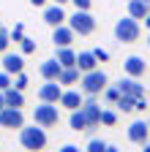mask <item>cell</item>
<instances>
[{
    "mask_svg": "<svg viewBox=\"0 0 150 152\" xmlns=\"http://www.w3.org/2000/svg\"><path fill=\"white\" fill-rule=\"evenodd\" d=\"M93 54H96V60H98V63H106V60H109V52L101 49V46H98V49H93Z\"/></svg>",
    "mask_w": 150,
    "mask_h": 152,
    "instance_id": "cell-32",
    "label": "cell"
},
{
    "mask_svg": "<svg viewBox=\"0 0 150 152\" xmlns=\"http://www.w3.org/2000/svg\"><path fill=\"white\" fill-rule=\"evenodd\" d=\"M71 3L77 6L79 11H90V3H93V0H71Z\"/></svg>",
    "mask_w": 150,
    "mask_h": 152,
    "instance_id": "cell-33",
    "label": "cell"
},
{
    "mask_svg": "<svg viewBox=\"0 0 150 152\" xmlns=\"http://www.w3.org/2000/svg\"><path fill=\"white\" fill-rule=\"evenodd\" d=\"M139 35H142L139 19H134V16L117 19V25H115V38H117L120 44H134V41H139Z\"/></svg>",
    "mask_w": 150,
    "mask_h": 152,
    "instance_id": "cell-3",
    "label": "cell"
},
{
    "mask_svg": "<svg viewBox=\"0 0 150 152\" xmlns=\"http://www.w3.org/2000/svg\"><path fill=\"white\" fill-rule=\"evenodd\" d=\"M147 14H150V0H128V16L142 22Z\"/></svg>",
    "mask_w": 150,
    "mask_h": 152,
    "instance_id": "cell-18",
    "label": "cell"
},
{
    "mask_svg": "<svg viewBox=\"0 0 150 152\" xmlns=\"http://www.w3.org/2000/svg\"><path fill=\"white\" fill-rule=\"evenodd\" d=\"M14 87H16V90H22V92L27 90V76H25L22 71H19V73H14Z\"/></svg>",
    "mask_w": 150,
    "mask_h": 152,
    "instance_id": "cell-28",
    "label": "cell"
},
{
    "mask_svg": "<svg viewBox=\"0 0 150 152\" xmlns=\"http://www.w3.org/2000/svg\"><path fill=\"white\" fill-rule=\"evenodd\" d=\"M8 35H11V41H22V38H25V27L22 25H14V30Z\"/></svg>",
    "mask_w": 150,
    "mask_h": 152,
    "instance_id": "cell-31",
    "label": "cell"
},
{
    "mask_svg": "<svg viewBox=\"0 0 150 152\" xmlns=\"http://www.w3.org/2000/svg\"><path fill=\"white\" fill-rule=\"evenodd\" d=\"M30 6H35V8H41V6H47V0H30Z\"/></svg>",
    "mask_w": 150,
    "mask_h": 152,
    "instance_id": "cell-35",
    "label": "cell"
},
{
    "mask_svg": "<svg viewBox=\"0 0 150 152\" xmlns=\"http://www.w3.org/2000/svg\"><path fill=\"white\" fill-rule=\"evenodd\" d=\"M11 84H14V76L6 73V71H0V90H6V87H11Z\"/></svg>",
    "mask_w": 150,
    "mask_h": 152,
    "instance_id": "cell-30",
    "label": "cell"
},
{
    "mask_svg": "<svg viewBox=\"0 0 150 152\" xmlns=\"http://www.w3.org/2000/svg\"><path fill=\"white\" fill-rule=\"evenodd\" d=\"M117 87L123 95H131V98H142L145 95V84H139V79H134V76H123L117 82Z\"/></svg>",
    "mask_w": 150,
    "mask_h": 152,
    "instance_id": "cell-12",
    "label": "cell"
},
{
    "mask_svg": "<svg viewBox=\"0 0 150 152\" xmlns=\"http://www.w3.org/2000/svg\"><path fill=\"white\" fill-rule=\"evenodd\" d=\"M25 125V114L22 109H14V106H3L0 109V128H8V130H19Z\"/></svg>",
    "mask_w": 150,
    "mask_h": 152,
    "instance_id": "cell-6",
    "label": "cell"
},
{
    "mask_svg": "<svg viewBox=\"0 0 150 152\" xmlns=\"http://www.w3.org/2000/svg\"><path fill=\"white\" fill-rule=\"evenodd\" d=\"M79 76H82V71H79L77 65H66V68H60L58 82H60L63 87H71V84H79Z\"/></svg>",
    "mask_w": 150,
    "mask_h": 152,
    "instance_id": "cell-16",
    "label": "cell"
},
{
    "mask_svg": "<svg viewBox=\"0 0 150 152\" xmlns=\"http://www.w3.org/2000/svg\"><path fill=\"white\" fill-rule=\"evenodd\" d=\"M106 84H109V79H106V73L101 68L85 71L79 76V90H82V95H98V92H104Z\"/></svg>",
    "mask_w": 150,
    "mask_h": 152,
    "instance_id": "cell-2",
    "label": "cell"
},
{
    "mask_svg": "<svg viewBox=\"0 0 150 152\" xmlns=\"http://www.w3.org/2000/svg\"><path fill=\"white\" fill-rule=\"evenodd\" d=\"M147 136H150V122L137 120V122H131V125H128V141H134V144H145Z\"/></svg>",
    "mask_w": 150,
    "mask_h": 152,
    "instance_id": "cell-10",
    "label": "cell"
},
{
    "mask_svg": "<svg viewBox=\"0 0 150 152\" xmlns=\"http://www.w3.org/2000/svg\"><path fill=\"white\" fill-rule=\"evenodd\" d=\"M85 149H87V152H104V149H106V141H101V139H90Z\"/></svg>",
    "mask_w": 150,
    "mask_h": 152,
    "instance_id": "cell-26",
    "label": "cell"
},
{
    "mask_svg": "<svg viewBox=\"0 0 150 152\" xmlns=\"http://www.w3.org/2000/svg\"><path fill=\"white\" fill-rule=\"evenodd\" d=\"M60 95H63V84L60 82H47V84L38 87V101H44V103H58Z\"/></svg>",
    "mask_w": 150,
    "mask_h": 152,
    "instance_id": "cell-8",
    "label": "cell"
},
{
    "mask_svg": "<svg viewBox=\"0 0 150 152\" xmlns=\"http://www.w3.org/2000/svg\"><path fill=\"white\" fill-rule=\"evenodd\" d=\"M55 49H58L55 60H58L63 68H66V65H77V52H74L71 46H55Z\"/></svg>",
    "mask_w": 150,
    "mask_h": 152,
    "instance_id": "cell-20",
    "label": "cell"
},
{
    "mask_svg": "<svg viewBox=\"0 0 150 152\" xmlns=\"http://www.w3.org/2000/svg\"><path fill=\"white\" fill-rule=\"evenodd\" d=\"M55 3H60V6H63V3H68V0H55Z\"/></svg>",
    "mask_w": 150,
    "mask_h": 152,
    "instance_id": "cell-40",
    "label": "cell"
},
{
    "mask_svg": "<svg viewBox=\"0 0 150 152\" xmlns=\"http://www.w3.org/2000/svg\"><path fill=\"white\" fill-rule=\"evenodd\" d=\"M104 98H106L109 103H117V98H120V87H117V84H106V87H104Z\"/></svg>",
    "mask_w": 150,
    "mask_h": 152,
    "instance_id": "cell-23",
    "label": "cell"
},
{
    "mask_svg": "<svg viewBox=\"0 0 150 152\" xmlns=\"http://www.w3.org/2000/svg\"><path fill=\"white\" fill-rule=\"evenodd\" d=\"M123 71H126V76L139 79V76H145V71H147V63L142 60V57H137V54H128L123 60Z\"/></svg>",
    "mask_w": 150,
    "mask_h": 152,
    "instance_id": "cell-9",
    "label": "cell"
},
{
    "mask_svg": "<svg viewBox=\"0 0 150 152\" xmlns=\"http://www.w3.org/2000/svg\"><path fill=\"white\" fill-rule=\"evenodd\" d=\"M126 3H128V0H126Z\"/></svg>",
    "mask_w": 150,
    "mask_h": 152,
    "instance_id": "cell-42",
    "label": "cell"
},
{
    "mask_svg": "<svg viewBox=\"0 0 150 152\" xmlns=\"http://www.w3.org/2000/svg\"><path fill=\"white\" fill-rule=\"evenodd\" d=\"M77 68L85 73V71H93V68H98V60H96V54L93 52H79L77 54Z\"/></svg>",
    "mask_w": 150,
    "mask_h": 152,
    "instance_id": "cell-21",
    "label": "cell"
},
{
    "mask_svg": "<svg viewBox=\"0 0 150 152\" xmlns=\"http://www.w3.org/2000/svg\"><path fill=\"white\" fill-rule=\"evenodd\" d=\"M82 114H85V120H87V130L93 128H98L101 125V106L93 101V95H87V101H82Z\"/></svg>",
    "mask_w": 150,
    "mask_h": 152,
    "instance_id": "cell-7",
    "label": "cell"
},
{
    "mask_svg": "<svg viewBox=\"0 0 150 152\" xmlns=\"http://www.w3.org/2000/svg\"><path fill=\"white\" fill-rule=\"evenodd\" d=\"M6 106V98H3V90H0V109Z\"/></svg>",
    "mask_w": 150,
    "mask_h": 152,
    "instance_id": "cell-39",
    "label": "cell"
},
{
    "mask_svg": "<svg viewBox=\"0 0 150 152\" xmlns=\"http://www.w3.org/2000/svg\"><path fill=\"white\" fill-rule=\"evenodd\" d=\"M3 98H6V106H14V109H22V106H25V95H22V90H16L14 84L3 90Z\"/></svg>",
    "mask_w": 150,
    "mask_h": 152,
    "instance_id": "cell-19",
    "label": "cell"
},
{
    "mask_svg": "<svg viewBox=\"0 0 150 152\" xmlns=\"http://www.w3.org/2000/svg\"><path fill=\"white\" fill-rule=\"evenodd\" d=\"M147 46H150V33H147Z\"/></svg>",
    "mask_w": 150,
    "mask_h": 152,
    "instance_id": "cell-41",
    "label": "cell"
},
{
    "mask_svg": "<svg viewBox=\"0 0 150 152\" xmlns=\"http://www.w3.org/2000/svg\"><path fill=\"white\" fill-rule=\"evenodd\" d=\"M82 101H85V98H82V90H79V92H77V90H63V95H60V101H58V103L66 106V109L71 111V109H79Z\"/></svg>",
    "mask_w": 150,
    "mask_h": 152,
    "instance_id": "cell-17",
    "label": "cell"
},
{
    "mask_svg": "<svg viewBox=\"0 0 150 152\" xmlns=\"http://www.w3.org/2000/svg\"><path fill=\"white\" fill-rule=\"evenodd\" d=\"M139 147H142V152H150V144H147V141H145V144H139Z\"/></svg>",
    "mask_w": 150,
    "mask_h": 152,
    "instance_id": "cell-38",
    "label": "cell"
},
{
    "mask_svg": "<svg viewBox=\"0 0 150 152\" xmlns=\"http://www.w3.org/2000/svg\"><path fill=\"white\" fill-rule=\"evenodd\" d=\"M19 46H22V54H33L35 52V41H33V38H22V41H19Z\"/></svg>",
    "mask_w": 150,
    "mask_h": 152,
    "instance_id": "cell-27",
    "label": "cell"
},
{
    "mask_svg": "<svg viewBox=\"0 0 150 152\" xmlns=\"http://www.w3.org/2000/svg\"><path fill=\"white\" fill-rule=\"evenodd\" d=\"M8 44H11V35H8L3 27H0V54H3V52H8Z\"/></svg>",
    "mask_w": 150,
    "mask_h": 152,
    "instance_id": "cell-29",
    "label": "cell"
},
{
    "mask_svg": "<svg viewBox=\"0 0 150 152\" xmlns=\"http://www.w3.org/2000/svg\"><path fill=\"white\" fill-rule=\"evenodd\" d=\"M134 101H137V98H131V95H123V92H120L117 109H120V111H134Z\"/></svg>",
    "mask_w": 150,
    "mask_h": 152,
    "instance_id": "cell-24",
    "label": "cell"
},
{
    "mask_svg": "<svg viewBox=\"0 0 150 152\" xmlns=\"http://www.w3.org/2000/svg\"><path fill=\"white\" fill-rule=\"evenodd\" d=\"M19 144L25 147V149H30V152H41L44 147H47V128H41V125H35L33 122V128H19Z\"/></svg>",
    "mask_w": 150,
    "mask_h": 152,
    "instance_id": "cell-1",
    "label": "cell"
},
{
    "mask_svg": "<svg viewBox=\"0 0 150 152\" xmlns=\"http://www.w3.org/2000/svg\"><path fill=\"white\" fill-rule=\"evenodd\" d=\"M66 22H68V27L77 33V35H90L93 30H96V16H93L90 11H79L77 8Z\"/></svg>",
    "mask_w": 150,
    "mask_h": 152,
    "instance_id": "cell-5",
    "label": "cell"
},
{
    "mask_svg": "<svg viewBox=\"0 0 150 152\" xmlns=\"http://www.w3.org/2000/svg\"><path fill=\"white\" fill-rule=\"evenodd\" d=\"M66 11H63V6L60 3H55V6H49V8H44V22L49 25V27H58V25H63L66 22Z\"/></svg>",
    "mask_w": 150,
    "mask_h": 152,
    "instance_id": "cell-13",
    "label": "cell"
},
{
    "mask_svg": "<svg viewBox=\"0 0 150 152\" xmlns=\"http://www.w3.org/2000/svg\"><path fill=\"white\" fill-rule=\"evenodd\" d=\"M60 63L58 60H55V57H52V60H44L41 65H38V73L44 76V82H58V76H60Z\"/></svg>",
    "mask_w": 150,
    "mask_h": 152,
    "instance_id": "cell-14",
    "label": "cell"
},
{
    "mask_svg": "<svg viewBox=\"0 0 150 152\" xmlns=\"http://www.w3.org/2000/svg\"><path fill=\"white\" fill-rule=\"evenodd\" d=\"M58 152H82V149H79V147H74V144H63Z\"/></svg>",
    "mask_w": 150,
    "mask_h": 152,
    "instance_id": "cell-34",
    "label": "cell"
},
{
    "mask_svg": "<svg viewBox=\"0 0 150 152\" xmlns=\"http://www.w3.org/2000/svg\"><path fill=\"white\" fill-rule=\"evenodd\" d=\"M33 122L41 125V128H55L60 122V111H58V103H44L33 109Z\"/></svg>",
    "mask_w": 150,
    "mask_h": 152,
    "instance_id": "cell-4",
    "label": "cell"
},
{
    "mask_svg": "<svg viewBox=\"0 0 150 152\" xmlns=\"http://www.w3.org/2000/svg\"><path fill=\"white\" fill-rule=\"evenodd\" d=\"M101 125H106V128L117 125V114H115V111H109V109H101Z\"/></svg>",
    "mask_w": 150,
    "mask_h": 152,
    "instance_id": "cell-25",
    "label": "cell"
},
{
    "mask_svg": "<svg viewBox=\"0 0 150 152\" xmlns=\"http://www.w3.org/2000/svg\"><path fill=\"white\" fill-rule=\"evenodd\" d=\"M142 22H145V27H147V30H150V14H147V16H145V19H142Z\"/></svg>",
    "mask_w": 150,
    "mask_h": 152,
    "instance_id": "cell-36",
    "label": "cell"
},
{
    "mask_svg": "<svg viewBox=\"0 0 150 152\" xmlns=\"http://www.w3.org/2000/svg\"><path fill=\"white\" fill-rule=\"evenodd\" d=\"M104 152H120V149H117V147H109V144H106V149H104Z\"/></svg>",
    "mask_w": 150,
    "mask_h": 152,
    "instance_id": "cell-37",
    "label": "cell"
},
{
    "mask_svg": "<svg viewBox=\"0 0 150 152\" xmlns=\"http://www.w3.org/2000/svg\"><path fill=\"white\" fill-rule=\"evenodd\" d=\"M25 68V60H22V54H11V52H3V71L6 73H19Z\"/></svg>",
    "mask_w": 150,
    "mask_h": 152,
    "instance_id": "cell-15",
    "label": "cell"
},
{
    "mask_svg": "<svg viewBox=\"0 0 150 152\" xmlns=\"http://www.w3.org/2000/svg\"><path fill=\"white\" fill-rule=\"evenodd\" d=\"M74 38H77V33H74L66 22L58 25V27H52V41H55V46H71Z\"/></svg>",
    "mask_w": 150,
    "mask_h": 152,
    "instance_id": "cell-11",
    "label": "cell"
},
{
    "mask_svg": "<svg viewBox=\"0 0 150 152\" xmlns=\"http://www.w3.org/2000/svg\"><path fill=\"white\" fill-rule=\"evenodd\" d=\"M68 125H71V130H87V120H85L82 109H71V117H68Z\"/></svg>",
    "mask_w": 150,
    "mask_h": 152,
    "instance_id": "cell-22",
    "label": "cell"
}]
</instances>
